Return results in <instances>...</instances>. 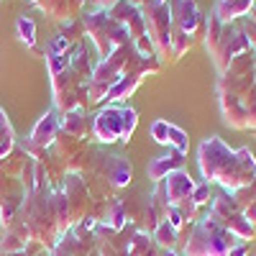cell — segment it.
<instances>
[{
	"label": "cell",
	"instance_id": "obj_14",
	"mask_svg": "<svg viewBox=\"0 0 256 256\" xmlns=\"http://www.w3.org/2000/svg\"><path fill=\"white\" fill-rule=\"evenodd\" d=\"M59 36L67 38L72 46L82 44V36H84V24H82V18H70V20H64L62 28H59Z\"/></svg>",
	"mask_w": 256,
	"mask_h": 256
},
{
	"label": "cell",
	"instance_id": "obj_2",
	"mask_svg": "<svg viewBox=\"0 0 256 256\" xmlns=\"http://www.w3.org/2000/svg\"><path fill=\"white\" fill-rule=\"evenodd\" d=\"M236 244H238L236 236L226 226H220L212 216H208L195 226L192 238L184 246V254L187 256H228Z\"/></svg>",
	"mask_w": 256,
	"mask_h": 256
},
{
	"label": "cell",
	"instance_id": "obj_13",
	"mask_svg": "<svg viewBox=\"0 0 256 256\" xmlns=\"http://www.w3.org/2000/svg\"><path fill=\"white\" fill-rule=\"evenodd\" d=\"M251 3L254 0H220V6L216 10V16L220 20H228V18H236V16H244L251 10Z\"/></svg>",
	"mask_w": 256,
	"mask_h": 256
},
{
	"label": "cell",
	"instance_id": "obj_20",
	"mask_svg": "<svg viewBox=\"0 0 256 256\" xmlns=\"http://www.w3.org/2000/svg\"><path fill=\"white\" fill-rule=\"evenodd\" d=\"M169 146H174V152L180 154H187V134L180 126H172V123H169Z\"/></svg>",
	"mask_w": 256,
	"mask_h": 256
},
{
	"label": "cell",
	"instance_id": "obj_19",
	"mask_svg": "<svg viewBox=\"0 0 256 256\" xmlns=\"http://www.w3.org/2000/svg\"><path fill=\"white\" fill-rule=\"evenodd\" d=\"M136 123H138V116H136V110L134 108H123V134H120V141H131V136H134V131H136Z\"/></svg>",
	"mask_w": 256,
	"mask_h": 256
},
{
	"label": "cell",
	"instance_id": "obj_10",
	"mask_svg": "<svg viewBox=\"0 0 256 256\" xmlns=\"http://www.w3.org/2000/svg\"><path fill=\"white\" fill-rule=\"evenodd\" d=\"M59 131L64 134H70L74 138H84L90 131V123H88V116H84L82 108L77 110H70V113H64V118H59Z\"/></svg>",
	"mask_w": 256,
	"mask_h": 256
},
{
	"label": "cell",
	"instance_id": "obj_24",
	"mask_svg": "<svg viewBox=\"0 0 256 256\" xmlns=\"http://www.w3.org/2000/svg\"><path fill=\"white\" fill-rule=\"evenodd\" d=\"M246 251H248V246H246V244H236V246L230 248V254H228V256H246Z\"/></svg>",
	"mask_w": 256,
	"mask_h": 256
},
{
	"label": "cell",
	"instance_id": "obj_1",
	"mask_svg": "<svg viewBox=\"0 0 256 256\" xmlns=\"http://www.w3.org/2000/svg\"><path fill=\"white\" fill-rule=\"evenodd\" d=\"M200 172L208 182L216 180L236 195L256 180V159L248 148L230 152L218 136H210L200 144Z\"/></svg>",
	"mask_w": 256,
	"mask_h": 256
},
{
	"label": "cell",
	"instance_id": "obj_23",
	"mask_svg": "<svg viewBox=\"0 0 256 256\" xmlns=\"http://www.w3.org/2000/svg\"><path fill=\"white\" fill-rule=\"evenodd\" d=\"M92 3L98 6V10H110L116 3H120V0H92Z\"/></svg>",
	"mask_w": 256,
	"mask_h": 256
},
{
	"label": "cell",
	"instance_id": "obj_11",
	"mask_svg": "<svg viewBox=\"0 0 256 256\" xmlns=\"http://www.w3.org/2000/svg\"><path fill=\"white\" fill-rule=\"evenodd\" d=\"M141 80H144V74H126V77H120V80L113 84V88L108 90V100H110V102L126 100V98L141 84Z\"/></svg>",
	"mask_w": 256,
	"mask_h": 256
},
{
	"label": "cell",
	"instance_id": "obj_8",
	"mask_svg": "<svg viewBox=\"0 0 256 256\" xmlns=\"http://www.w3.org/2000/svg\"><path fill=\"white\" fill-rule=\"evenodd\" d=\"M200 13H198V6H195V0H174V6H172V24L180 26L182 31H187L192 36V31L198 28L200 24Z\"/></svg>",
	"mask_w": 256,
	"mask_h": 256
},
{
	"label": "cell",
	"instance_id": "obj_5",
	"mask_svg": "<svg viewBox=\"0 0 256 256\" xmlns=\"http://www.w3.org/2000/svg\"><path fill=\"white\" fill-rule=\"evenodd\" d=\"M92 134L100 144H116L123 134V108H102L92 120Z\"/></svg>",
	"mask_w": 256,
	"mask_h": 256
},
{
	"label": "cell",
	"instance_id": "obj_26",
	"mask_svg": "<svg viewBox=\"0 0 256 256\" xmlns=\"http://www.w3.org/2000/svg\"><path fill=\"white\" fill-rule=\"evenodd\" d=\"M28 3H34V6H36V3H38V0H28Z\"/></svg>",
	"mask_w": 256,
	"mask_h": 256
},
{
	"label": "cell",
	"instance_id": "obj_16",
	"mask_svg": "<svg viewBox=\"0 0 256 256\" xmlns=\"http://www.w3.org/2000/svg\"><path fill=\"white\" fill-rule=\"evenodd\" d=\"M16 31H18V38L24 41L28 49H36V24H34L31 18L20 16V18L16 20Z\"/></svg>",
	"mask_w": 256,
	"mask_h": 256
},
{
	"label": "cell",
	"instance_id": "obj_18",
	"mask_svg": "<svg viewBox=\"0 0 256 256\" xmlns=\"http://www.w3.org/2000/svg\"><path fill=\"white\" fill-rule=\"evenodd\" d=\"M46 70L52 77L62 74L64 70H70V52L67 54H56V52H46Z\"/></svg>",
	"mask_w": 256,
	"mask_h": 256
},
{
	"label": "cell",
	"instance_id": "obj_15",
	"mask_svg": "<svg viewBox=\"0 0 256 256\" xmlns=\"http://www.w3.org/2000/svg\"><path fill=\"white\" fill-rule=\"evenodd\" d=\"M169 44H172V54H174V59H177V56H182V54L192 46V36H190L187 31H182L180 26L172 24V28H169Z\"/></svg>",
	"mask_w": 256,
	"mask_h": 256
},
{
	"label": "cell",
	"instance_id": "obj_17",
	"mask_svg": "<svg viewBox=\"0 0 256 256\" xmlns=\"http://www.w3.org/2000/svg\"><path fill=\"white\" fill-rule=\"evenodd\" d=\"M174 241H177V230L169 226L166 220H162V223L156 226V230H154V244H156L162 251H166V248L174 246Z\"/></svg>",
	"mask_w": 256,
	"mask_h": 256
},
{
	"label": "cell",
	"instance_id": "obj_12",
	"mask_svg": "<svg viewBox=\"0 0 256 256\" xmlns=\"http://www.w3.org/2000/svg\"><path fill=\"white\" fill-rule=\"evenodd\" d=\"M13 148H16L13 126H10V120H8V113L0 108V159H6Z\"/></svg>",
	"mask_w": 256,
	"mask_h": 256
},
{
	"label": "cell",
	"instance_id": "obj_3",
	"mask_svg": "<svg viewBox=\"0 0 256 256\" xmlns=\"http://www.w3.org/2000/svg\"><path fill=\"white\" fill-rule=\"evenodd\" d=\"M82 24H84V34L92 38V44H95V49L100 52L102 59H108L116 49L131 44L128 31L118 24V20L110 18L108 10H95L90 16H84Z\"/></svg>",
	"mask_w": 256,
	"mask_h": 256
},
{
	"label": "cell",
	"instance_id": "obj_22",
	"mask_svg": "<svg viewBox=\"0 0 256 256\" xmlns=\"http://www.w3.org/2000/svg\"><path fill=\"white\" fill-rule=\"evenodd\" d=\"M208 200H210V182H205V184L195 187V192H192V202H195L198 208H200V205H205Z\"/></svg>",
	"mask_w": 256,
	"mask_h": 256
},
{
	"label": "cell",
	"instance_id": "obj_6",
	"mask_svg": "<svg viewBox=\"0 0 256 256\" xmlns=\"http://www.w3.org/2000/svg\"><path fill=\"white\" fill-rule=\"evenodd\" d=\"M162 187H164V195L169 200V205H180L182 200L192 198V192H195V182L190 180L187 172H172L169 177L162 180Z\"/></svg>",
	"mask_w": 256,
	"mask_h": 256
},
{
	"label": "cell",
	"instance_id": "obj_9",
	"mask_svg": "<svg viewBox=\"0 0 256 256\" xmlns=\"http://www.w3.org/2000/svg\"><path fill=\"white\" fill-rule=\"evenodd\" d=\"M184 164V154L180 152H169L166 156H159L148 164V180L152 182H162L164 177H169L172 172H180Z\"/></svg>",
	"mask_w": 256,
	"mask_h": 256
},
{
	"label": "cell",
	"instance_id": "obj_21",
	"mask_svg": "<svg viewBox=\"0 0 256 256\" xmlns=\"http://www.w3.org/2000/svg\"><path fill=\"white\" fill-rule=\"evenodd\" d=\"M152 136H154L156 144H169V123L166 120L152 123Z\"/></svg>",
	"mask_w": 256,
	"mask_h": 256
},
{
	"label": "cell",
	"instance_id": "obj_7",
	"mask_svg": "<svg viewBox=\"0 0 256 256\" xmlns=\"http://www.w3.org/2000/svg\"><path fill=\"white\" fill-rule=\"evenodd\" d=\"M56 136H59V118H56L54 110H49V113H44L38 118V123L34 126L28 141L34 146H38V148H44V152H49L52 144L56 141Z\"/></svg>",
	"mask_w": 256,
	"mask_h": 256
},
{
	"label": "cell",
	"instance_id": "obj_4",
	"mask_svg": "<svg viewBox=\"0 0 256 256\" xmlns=\"http://www.w3.org/2000/svg\"><path fill=\"white\" fill-rule=\"evenodd\" d=\"M90 169L100 177L105 180L110 187L120 190V187H128L134 180V166L128 159L123 156H108V154H102V152H90Z\"/></svg>",
	"mask_w": 256,
	"mask_h": 256
},
{
	"label": "cell",
	"instance_id": "obj_25",
	"mask_svg": "<svg viewBox=\"0 0 256 256\" xmlns=\"http://www.w3.org/2000/svg\"><path fill=\"white\" fill-rule=\"evenodd\" d=\"M162 256H177V254H174L172 248H166V251H162Z\"/></svg>",
	"mask_w": 256,
	"mask_h": 256
}]
</instances>
